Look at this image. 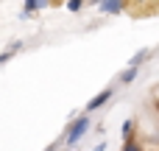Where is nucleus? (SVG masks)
Masks as SVG:
<instances>
[{
	"label": "nucleus",
	"mask_w": 159,
	"mask_h": 151,
	"mask_svg": "<svg viewBox=\"0 0 159 151\" xmlns=\"http://www.w3.org/2000/svg\"><path fill=\"white\" fill-rule=\"evenodd\" d=\"M89 129H92V118L84 115V112H81L75 120H70V123L64 126V134H61V143L67 146V151L73 149V146H78V140H81Z\"/></svg>",
	"instance_id": "f257e3e1"
},
{
	"label": "nucleus",
	"mask_w": 159,
	"mask_h": 151,
	"mask_svg": "<svg viewBox=\"0 0 159 151\" xmlns=\"http://www.w3.org/2000/svg\"><path fill=\"white\" fill-rule=\"evenodd\" d=\"M112 98H115V87H106V90H101L98 95H92V98H89V104H87L84 115H92V112H98V109H101V106H106Z\"/></svg>",
	"instance_id": "f03ea898"
},
{
	"label": "nucleus",
	"mask_w": 159,
	"mask_h": 151,
	"mask_svg": "<svg viewBox=\"0 0 159 151\" xmlns=\"http://www.w3.org/2000/svg\"><path fill=\"white\" fill-rule=\"evenodd\" d=\"M98 11H101V14H123L126 6H123L120 0H101V3H98Z\"/></svg>",
	"instance_id": "7ed1b4c3"
},
{
	"label": "nucleus",
	"mask_w": 159,
	"mask_h": 151,
	"mask_svg": "<svg viewBox=\"0 0 159 151\" xmlns=\"http://www.w3.org/2000/svg\"><path fill=\"white\" fill-rule=\"evenodd\" d=\"M134 132H137V120H134V118H126V120H123V126H120V137H123V143L137 140V137H134Z\"/></svg>",
	"instance_id": "20e7f679"
},
{
	"label": "nucleus",
	"mask_w": 159,
	"mask_h": 151,
	"mask_svg": "<svg viewBox=\"0 0 159 151\" xmlns=\"http://www.w3.org/2000/svg\"><path fill=\"white\" fill-rule=\"evenodd\" d=\"M148 56H151V48H140L131 59H129V67H134V70H140L145 62H148Z\"/></svg>",
	"instance_id": "39448f33"
},
{
	"label": "nucleus",
	"mask_w": 159,
	"mask_h": 151,
	"mask_svg": "<svg viewBox=\"0 0 159 151\" xmlns=\"http://www.w3.org/2000/svg\"><path fill=\"white\" fill-rule=\"evenodd\" d=\"M39 8H48V3H42V0H25V3H22V17H31V14H36Z\"/></svg>",
	"instance_id": "423d86ee"
},
{
	"label": "nucleus",
	"mask_w": 159,
	"mask_h": 151,
	"mask_svg": "<svg viewBox=\"0 0 159 151\" xmlns=\"http://www.w3.org/2000/svg\"><path fill=\"white\" fill-rule=\"evenodd\" d=\"M137 76H140V70H134V67H126V70H120V73H117V81L129 87V84H134V78H137Z\"/></svg>",
	"instance_id": "0eeeda50"
},
{
	"label": "nucleus",
	"mask_w": 159,
	"mask_h": 151,
	"mask_svg": "<svg viewBox=\"0 0 159 151\" xmlns=\"http://www.w3.org/2000/svg\"><path fill=\"white\" fill-rule=\"evenodd\" d=\"M64 8L75 14V11H81V8H84V0H67V3H64Z\"/></svg>",
	"instance_id": "6e6552de"
},
{
	"label": "nucleus",
	"mask_w": 159,
	"mask_h": 151,
	"mask_svg": "<svg viewBox=\"0 0 159 151\" xmlns=\"http://www.w3.org/2000/svg\"><path fill=\"white\" fill-rule=\"evenodd\" d=\"M120 151H145V149H143L140 140H131V143H123V149H120Z\"/></svg>",
	"instance_id": "1a4fd4ad"
},
{
	"label": "nucleus",
	"mask_w": 159,
	"mask_h": 151,
	"mask_svg": "<svg viewBox=\"0 0 159 151\" xmlns=\"http://www.w3.org/2000/svg\"><path fill=\"white\" fill-rule=\"evenodd\" d=\"M22 48H25V42H20V39H14V42H11V45H8V50H11V53H14V56H17V53H20V50H22Z\"/></svg>",
	"instance_id": "9d476101"
},
{
	"label": "nucleus",
	"mask_w": 159,
	"mask_h": 151,
	"mask_svg": "<svg viewBox=\"0 0 159 151\" xmlns=\"http://www.w3.org/2000/svg\"><path fill=\"white\" fill-rule=\"evenodd\" d=\"M8 59H14V53H11V50H8V48H6V50H3V53H0V64H6V62H8Z\"/></svg>",
	"instance_id": "9b49d317"
},
{
	"label": "nucleus",
	"mask_w": 159,
	"mask_h": 151,
	"mask_svg": "<svg viewBox=\"0 0 159 151\" xmlns=\"http://www.w3.org/2000/svg\"><path fill=\"white\" fill-rule=\"evenodd\" d=\"M92 151H106V140H101V143H98V146H95Z\"/></svg>",
	"instance_id": "f8f14e48"
},
{
	"label": "nucleus",
	"mask_w": 159,
	"mask_h": 151,
	"mask_svg": "<svg viewBox=\"0 0 159 151\" xmlns=\"http://www.w3.org/2000/svg\"><path fill=\"white\" fill-rule=\"evenodd\" d=\"M45 151H56V143H53V146H48V149H45Z\"/></svg>",
	"instance_id": "ddd939ff"
},
{
	"label": "nucleus",
	"mask_w": 159,
	"mask_h": 151,
	"mask_svg": "<svg viewBox=\"0 0 159 151\" xmlns=\"http://www.w3.org/2000/svg\"><path fill=\"white\" fill-rule=\"evenodd\" d=\"M64 151H67V149H64Z\"/></svg>",
	"instance_id": "4468645a"
}]
</instances>
